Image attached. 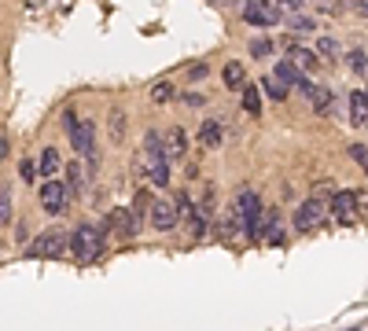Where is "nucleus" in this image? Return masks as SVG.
<instances>
[{"label":"nucleus","instance_id":"nucleus-23","mask_svg":"<svg viewBox=\"0 0 368 331\" xmlns=\"http://www.w3.org/2000/svg\"><path fill=\"white\" fill-rule=\"evenodd\" d=\"M262 89L273 96V100H287V85H280L276 78H265V81H262Z\"/></svg>","mask_w":368,"mask_h":331},{"label":"nucleus","instance_id":"nucleus-20","mask_svg":"<svg viewBox=\"0 0 368 331\" xmlns=\"http://www.w3.org/2000/svg\"><path fill=\"white\" fill-rule=\"evenodd\" d=\"M225 85H229V89H240L243 85V63H229V67H225Z\"/></svg>","mask_w":368,"mask_h":331},{"label":"nucleus","instance_id":"nucleus-18","mask_svg":"<svg viewBox=\"0 0 368 331\" xmlns=\"http://www.w3.org/2000/svg\"><path fill=\"white\" fill-rule=\"evenodd\" d=\"M291 63H295L298 70H313L317 67V56H313L309 48H291Z\"/></svg>","mask_w":368,"mask_h":331},{"label":"nucleus","instance_id":"nucleus-7","mask_svg":"<svg viewBox=\"0 0 368 331\" xmlns=\"http://www.w3.org/2000/svg\"><path fill=\"white\" fill-rule=\"evenodd\" d=\"M67 247H70V236H67V232H45V236L34 239L30 254H34V258H59Z\"/></svg>","mask_w":368,"mask_h":331},{"label":"nucleus","instance_id":"nucleus-5","mask_svg":"<svg viewBox=\"0 0 368 331\" xmlns=\"http://www.w3.org/2000/svg\"><path fill=\"white\" fill-rule=\"evenodd\" d=\"M324 217H328V206H324L320 199H306V202L295 210V228H298V232H313V228L324 225Z\"/></svg>","mask_w":368,"mask_h":331},{"label":"nucleus","instance_id":"nucleus-35","mask_svg":"<svg viewBox=\"0 0 368 331\" xmlns=\"http://www.w3.org/2000/svg\"><path fill=\"white\" fill-rule=\"evenodd\" d=\"M276 4H284V8H291V12H298V8H302V0H276Z\"/></svg>","mask_w":368,"mask_h":331},{"label":"nucleus","instance_id":"nucleus-10","mask_svg":"<svg viewBox=\"0 0 368 331\" xmlns=\"http://www.w3.org/2000/svg\"><path fill=\"white\" fill-rule=\"evenodd\" d=\"M262 221H265V225H262V239L269 243V247H276V243L284 239V221H280V213L276 210H265Z\"/></svg>","mask_w":368,"mask_h":331},{"label":"nucleus","instance_id":"nucleus-29","mask_svg":"<svg viewBox=\"0 0 368 331\" xmlns=\"http://www.w3.org/2000/svg\"><path fill=\"white\" fill-rule=\"evenodd\" d=\"M291 30H298V34H313V30H317V23H313V19H306V15H295V19H291Z\"/></svg>","mask_w":368,"mask_h":331},{"label":"nucleus","instance_id":"nucleus-33","mask_svg":"<svg viewBox=\"0 0 368 331\" xmlns=\"http://www.w3.org/2000/svg\"><path fill=\"white\" fill-rule=\"evenodd\" d=\"M12 155V140H8V129H0V162Z\"/></svg>","mask_w":368,"mask_h":331},{"label":"nucleus","instance_id":"nucleus-19","mask_svg":"<svg viewBox=\"0 0 368 331\" xmlns=\"http://www.w3.org/2000/svg\"><path fill=\"white\" fill-rule=\"evenodd\" d=\"M243 111H251V114H262V96H258L254 85H247L243 89Z\"/></svg>","mask_w":368,"mask_h":331},{"label":"nucleus","instance_id":"nucleus-28","mask_svg":"<svg viewBox=\"0 0 368 331\" xmlns=\"http://www.w3.org/2000/svg\"><path fill=\"white\" fill-rule=\"evenodd\" d=\"M350 70H357V74H365V70H368V56H365L361 48H354V52H350Z\"/></svg>","mask_w":368,"mask_h":331},{"label":"nucleus","instance_id":"nucleus-1","mask_svg":"<svg viewBox=\"0 0 368 331\" xmlns=\"http://www.w3.org/2000/svg\"><path fill=\"white\" fill-rule=\"evenodd\" d=\"M229 213L236 221L243 225V232L251 239H262V199H258V191H251V188H240L236 191V199H232V206H229Z\"/></svg>","mask_w":368,"mask_h":331},{"label":"nucleus","instance_id":"nucleus-8","mask_svg":"<svg viewBox=\"0 0 368 331\" xmlns=\"http://www.w3.org/2000/svg\"><path fill=\"white\" fill-rule=\"evenodd\" d=\"M70 144H74V151L85 155V158H92L96 151V122H78L70 129Z\"/></svg>","mask_w":368,"mask_h":331},{"label":"nucleus","instance_id":"nucleus-16","mask_svg":"<svg viewBox=\"0 0 368 331\" xmlns=\"http://www.w3.org/2000/svg\"><path fill=\"white\" fill-rule=\"evenodd\" d=\"M107 129H111V140H114V144L125 140V111H122V107H114V111H111V122H107Z\"/></svg>","mask_w":368,"mask_h":331},{"label":"nucleus","instance_id":"nucleus-36","mask_svg":"<svg viewBox=\"0 0 368 331\" xmlns=\"http://www.w3.org/2000/svg\"><path fill=\"white\" fill-rule=\"evenodd\" d=\"M357 12H361V15H368V0H361V4H357Z\"/></svg>","mask_w":368,"mask_h":331},{"label":"nucleus","instance_id":"nucleus-11","mask_svg":"<svg viewBox=\"0 0 368 331\" xmlns=\"http://www.w3.org/2000/svg\"><path fill=\"white\" fill-rule=\"evenodd\" d=\"M166 155H170V162L188 155V136H184V129H177V125L166 133Z\"/></svg>","mask_w":368,"mask_h":331},{"label":"nucleus","instance_id":"nucleus-6","mask_svg":"<svg viewBox=\"0 0 368 331\" xmlns=\"http://www.w3.org/2000/svg\"><path fill=\"white\" fill-rule=\"evenodd\" d=\"M280 19H284L280 8L265 4V0H247V8H243V23H251V26H276Z\"/></svg>","mask_w":368,"mask_h":331},{"label":"nucleus","instance_id":"nucleus-13","mask_svg":"<svg viewBox=\"0 0 368 331\" xmlns=\"http://www.w3.org/2000/svg\"><path fill=\"white\" fill-rule=\"evenodd\" d=\"M273 78L280 81V85H287V89H291V85H295V89H302V85H306V78H302V74H298V67H295V63H276V70H273Z\"/></svg>","mask_w":368,"mask_h":331},{"label":"nucleus","instance_id":"nucleus-15","mask_svg":"<svg viewBox=\"0 0 368 331\" xmlns=\"http://www.w3.org/2000/svg\"><path fill=\"white\" fill-rule=\"evenodd\" d=\"M350 122L354 125H368V96L361 92H350Z\"/></svg>","mask_w":368,"mask_h":331},{"label":"nucleus","instance_id":"nucleus-9","mask_svg":"<svg viewBox=\"0 0 368 331\" xmlns=\"http://www.w3.org/2000/svg\"><path fill=\"white\" fill-rule=\"evenodd\" d=\"M147 213H151V225H155L159 232H170L173 225H177V206H170V202H151Z\"/></svg>","mask_w":368,"mask_h":331},{"label":"nucleus","instance_id":"nucleus-25","mask_svg":"<svg viewBox=\"0 0 368 331\" xmlns=\"http://www.w3.org/2000/svg\"><path fill=\"white\" fill-rule=\"evenodd\" d=\"M309 100H313V107H317L320 114L331 107V96H328V89H313V92H309Z\"/></svg>","mask_w":368,"mask_h":331},{"label":"nucleus","instance_id":"nucleus-4","mask_svg":"<svg viewBox=\"0 0 368 331\" xmlns=\"http://www.w3.org/2000/svg\"><path fill=\"white\" fill-rule=\"evenodd\" d=\"M37 199H41V206H45V213H63V210H67V199H70V188L59 184V180H48L45 177Z\"/></svg>","mask_w":368,"mask_h":331},{"label":"nucleus","instance_id":"nucleus-2","mask_svg":"<svg viewBox=\"0 0 368 331\" xmlns=\"http://www.w3.org/2000/svg\"><path fill=\"white\" fill-rule=\"evenodd\" d=\"M144 169H147V180L155 188H166L170 184V155H166V140L151 129L144 136Z\"/></svg>","mask_w":368,"mask_h":331},{"label":"nucleus","instance_id":"nucleus-32","mask_svg":"<svg viewBox=\"0 0 368 331\" xmlns=\"http://www.w3.org/2000/svg\"><path fill=\"white\" fill-rule=\"evenodd\" d=\"M207 74H210V67H207V63H199V67H188V78H192V81H203V78H207Z\"/></svg>","mask_w":368,"mask_h":331},{"label":"nucleus","instance_id":"nucleus-17","mask_svg":"<svg viewBox=\"0 0 368 331\" xmlns=\"http://www.w3.org/2000/svg\"><path fill=\"white\" fill-rule=\"evenodd\" d=\"M37 169H41V177H52L59 169V155H56V147H45L37 158Z\"/></svg>","mask_w":368,"mask_h":331},{"label":"nucleus","instance_id":"nucleus-22","mask_svg":"<svg viewBox=\"0 0 368 331\" xmlns=\"http://www.w3.org/2000/svg\"><path fill=\"white\" fill-rule=\"evenodd\" d=\"M12 221V191L0 184V225H8Z\"/></svg>","mask_w":368,"mask_h":331},{"label":"nucleus","instance_id":"nucleus-27","mask_svg":"<svg viewBox=\"0 0 368 331\" xmlns=\"http://www.w3.org/2000/svg\"><path fill=\"white\" fill-rule=\"evenodd\" d=\"M151 100H155V103H170L173 100V89H170L166 81H159L155 89H151Z\"/></svg>","mask_w":368,"mask_h":331},{"label":"nucleus","instance_id":"nucleus-21","mask_svg":"<svg viewBox=\"0 0 368 331\" xmlns=\"http://www.w3.org/2000/svg\"><path fill=\"white\" fill-rule=\"evenodd\" d=\"M251 56H254V59L273 56V41H269V37H254V41H251Z\"/></svg>","mask_w":368,"mask_h":331},{"label":"nucleus","instance_id":"nucleus-12","mask_svg":"<svg viewBox=\"0 0 368 331\" xmlns=\"http://www.w3.org/2000/svg\"><path fill=\"white\" fill-rule=\"evenodd\" d=\"M354 210H357V195H354V191H335V199H331V213H335V217L350 221Z\"/></svg>","mask_w":368,"mask_h":331},{"label":"nucleus","instance_id":"nucleus-24","mask_svg":"<svg viewBox=\"0 0 368 331\" xmlns=\"http://www.w3.org/2000/svg\"><path fill=\"white\" fill-rule=\"evenodd\" d=\"M67 188L74 191V195L81 191V166H78V162H70V166H67Z\"/></svg>","mask_w":368,"mask_h":331},{"label":"nucleus","instance_id":"nucleus-37","mask_svg":"<svg viewBox=\"0 0 368 331\" xmlns=\"http://www.w3.org/2000/svg\"><path fill=\"white\" fill-rule=\"evenodd\" d=\"M365 96H368V89H365Z\"/></svg>","mask_w":368,"mask_h":331},{"label":"nucleus","instance_id":"nucleus-31","mask_svg":"<svg viewBox=\"0 0 368 331\" xmlns=\"http://www.w3.org/2000/svg\"><path fill=\"white\" fill-rule=\"evenodd\" d=\"M19 173H23V180H34L37 173H41V169L34 166V162H30V158H26V162H19Z\"/></svg>","mask_w":368,"mask_h":331},{"label":"nucleus","instance_id":"nucleus-26","mask_svg":"<svg viewBox=\"0 0 368 331\" xmlns=\"http://www.w3.org/2000/svg\"><path fill=\"white\" fill-rule=\"evenodd\" d=\"M317 52H320V56H339V41H335V37H320L317 41Z\"/></svg>","mask_w":368,"mask_h":331},{"label":"nucleus","instance_id":"nucleus-30","mask_svg":"<svg viewBox=\"0 0 368 331\" xmlns=\"http://www.w3.org/2000/svg\"><path fill=\"white\" fill-rule=\"evenodd\" d=\"M350 155L357 158V166H361L365 173H368V147H365V144H354V147H350Z\"/></svg>","mask_w":368,"mask_h":331},{"label":"nucleus","instance_id":"nucleus-14","mask_svg":"<svg viewBox=\"0 0 368 331\" xmlns=\"http://www.w3.org/2000/svg\"><path fill=\"white\" fill-rule=\"evenodd\" d=\"M221 136L225 133H221V122L218 118H207V122L199 125V144L203 147H221Z\"/></svg>","mask_w":368,"mask_h":331},{"label":"nucleus","instance_id":"nucleus-34","mask_svg":"<svg viewBox=\"0 0 368 331\" xmlns=\"http://www.w3.org/2000/svg\"><path fill=\"white\" fill-rule=\"evenodd\" d=\"M184 103H188V107H199L203 96H199V92H184Z\"/></svg>","mask_w":368,"mask_h":331},{"label":"nucleus","instance_id":"nucleus-3","mask_svg":"<svg viewBox=\"0 0 368 331\" xmlns=\"http://www.w3.org/2000/svg\"><path fill=\"white\" fill-rule=\"evenodd\" d=\"M70 250H74V258H78L81 265H92L103 254V232L92 228V225H78L74 236H70Z\"/></svg>","mask_w":368,"mask_h":331}]
</instances>
